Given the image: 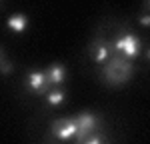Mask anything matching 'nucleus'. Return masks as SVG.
<instances>
[{"label": "nucleus", "mask_w": 150, "mask_h": 144, "mask_svg": "<svg viewBox=\"0 0 150 144\" xmlns=\"http://www.w3.org/2000/svg\"><path fill=\"white\" fill-rule=\"evenodd\" d=\"M130 76H132V64L128 60L114 58V60H110L106 64V68H104V80H106V84H112V86L128 82Z\"/></svg>", "instance_id": "obj_1"}, {"label": "nucleus", "mask_w": 150, "mask_h": 144, "mask_svg": "<svg viewBox=\"0 0 150 144\" xmlns=\"http://www.w3.org/2000/svg\"><path fill=\"white\" fill-rule=\"evenodd\" d=\"M76 132H78V128H76V120L74 118H62L52 124V134L62 142H66L70 138H76Z\"/></svg>", "instance_id": "obj_2"}, {"label": "nucleus", "mask_w": 150, "mask_h": 144, "mask_svg": "<svg viewBox=\"0 0 150 144\" xmlns=\"http://www.w3.org/2000/svg\"><path fill=\"white\" fill-rule=\"evenodd\" d=\"M74 120H76V128H78V132H76V142H82V138H86L98 126V118L94 116L92 112H82Z\"/></svg>", "instance_id": "obj_3"}, {"label": "nucleus", "mask_w": 150, "mask_h": 144, "mask_svg": "<svg viewBox=\"0 0 150 144\" xmlns=\"http://www.w3.org/2000/svg\"><path fill=\"white\" fill-rule=\"evenodd\" d=\"M114 46L116 50H122L126 54V58H136L140 52V40L134 34H124L114 42Z\"/></svg>", "instance_id": "obj_4"}, {"label": "nucleus", "mask_w": 150, "mask_h": 144, "mask_svg": "<svg viewBox=\"0 0 150 144\" xmlns=\"http://www.w3.org/2000/svg\"><path fill=\"white\" fill-rule=\"evenodd\" d=\"M28 86L30 90L36 92V94H44L48 88V78H46V72H28Z\"/></svg>", "instance_id": "obj_5"}, {"label": "nucleus", "mask_w": 150, "mask_h": 144, "mask_svg": "<svg viewBox=\"0 0 150 144\" xmlns=\"http://www.w3.org/2000/svg\"><path fill=\"white\" fill-rule=\"evenodd\" d=\"M6 26H8V30H12V32L22 34L24 30H26V26H28V18L24 14H12L10 18L6 20Z\"/></svg>", "instance_id": "obj_6"}, {"label": "nucleus", "mask_w": 150, "mask_h": 144, "mask_svg": "<svg viewBox=\"0 0 150 144\" xmlns=\"http://www.w3.org/2000/svg\"><path fill=\"white\" fill-rule=\"evenodd\" d=\"M46 78H48V84L64 82V78H66V68H64L62 64H52L46 70Z\"/></svg>", "instance_id": "obj_7"}, {"label": "nucleus", "mask_w": 150, "mask_h": 144, "mask_svg": "<svg viewBox=\"0 0 150 144\" xmlns=\"http://www.w3.org/2000/svg\"><path fill=\"white\" fill-rule=\"evenodd\" d=\"M108 46L106 44H94V48H92V58H94V62H98V64H102V62H106L108 60Z\"/></svg>", "instance_id": "obj_8"}, {"label": "nucleus", "mask_w": 150, "mask_h": 144, "mask_svg": "<svg viewBox=\"0 0 150 144\" xmlns=\"http://www.w3.org/2000/svg\"><path fill=\"white\" fill-rule=\"evenodd\" d=\"M46 100L50 106H60L66 100V94H64V90H52V92H48Z\"/></svg>", "instance_id": "obj_9"}, {"label": "nucleus", "mask_w": 150, "mask_h": 144, "mask_svg": "<svg viewBox=\"0 0 150 144\" xmlns=\"http://www.w3.org/2000/svg\"><path fill=\"white\" fill-rule=\"evenodd\" d=\"M12 70H14L12 62H8V60H4V58H0V74H4V76H10Z\"/></svg>", "instance_id": "obj_10"}, {"label": "nucleus", "mask_w": 150, "mask_h": 144, "mask_svg": "<svg viewBox=\"0 0 150 144\" xmlns=\"http://www.w3.org/2000/svg\"><path fill=\"white\" fill-rule=\"evenodd\" d=\"M82 142H86V144H102V142H106V138L100 136V134H92V136L82 138Z\"/></svg>", "instance_id": "obj_11"}, {"label": "nucleus", "mask_w": 150, "mask_h": 144, "mask_svg": "<svg viewBox=\"0 0 150 144\" xmlns=\"http://www.w3.org/2000/svg\"><path fill=\"white\" fill-rule=\"evenodd\" d=\"M140 24H142V26H148V24H150V16H148V14H144V16L140 18Z\"/></svg>", "instance_id": "obj_12"}]
</instances>
